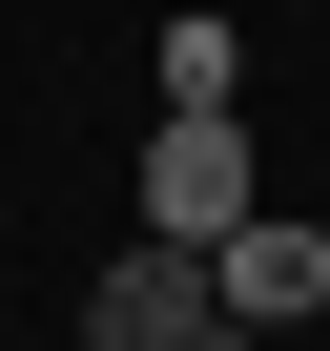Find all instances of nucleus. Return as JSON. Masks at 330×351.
Here are the masks:
<instances>
[{"mask_svg": "<svg viewBox=\"0 0 330 351\" xmlns=\"http://www.w3.org/2000/svg\"><path fill=\"white\" fill-rule=\"evenodd\" d=\"M248 207H268V186H248V104H165V124H144V228H165V248H227Z\"/></svg>", "mask_w": 330, "mask_h": 351, "instance_id": "nucleus-1", "label": "nucleus"}, {"mask_svg": "<svg viewBox=\"0 0 330 351\" xmlns=\"http://www.w3.org/2000/svg\"><path fill=\"white\" fill-rule=\"evenodd\" d=\"M83 351H248V310L207 289V248H165V228H144V248L83 289Z\"/></svg>", "mask_w": 330, "mask_h": 351, "instance_id": "nucleus-2", "label": "nucleus"}, {"mask_svg": "<svg viewBox=\"0 0 330 351\" xmlns=\"http://www.w3.org/2000/svg\"><path fill=\"white\" fill-rule=\"evenodd\" d=\"M207 289H227L248 330H268V310H330V228H309V207H248V228L207 248Z\"/></svg>", "mask_w": 330, "mask_h": 351, "instance_id": "nucleus-3", "label": "nucleus"}, {"mask_svg": "<svg viewBox=\"0 0 330 351\" xmlns=\"http://www.w3.org/2000/svg\"><path fill=\"white\" fill-rule=\"evenodd\" d=\"M165 104H248V21L186 0V21H165Z\"/></svg>", "mask_w": 330, "mask_h": 351, "instance_id": "nucleus-4", "label": "nucleus"}]
</instances>
